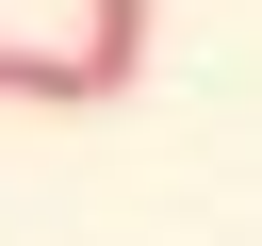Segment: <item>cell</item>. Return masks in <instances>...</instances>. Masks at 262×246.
<instances>
[{"mask_svg":"<svg viewBox=\"0 0 262 246\" xmlns=\"http://www.w3.org/2000/svg\"><path fill=\"white\" fill-rule=\"evenodd\" d=\"M147 33H164V0H82V49H66V66H82V98H115V82L147 66Z\"/></svg>","mask_w":262,"mask_h":246,"instance_id":"1","label":"cell"},{"mask_svg":"<svg viewBox=\"0 0 262 246\" xmlns=\"http://www.w3.org/2000/svg\"><path fill=\"white\" fill-rule=\"evenodd\" d=\"M0 98H16V115H82V66H66V49H16V33H0Z\"/></svg>","mask_w":262,"mask_h":246,"instance_id":"2","label":"cell"}]
</instances>
